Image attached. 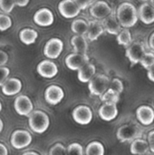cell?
I'll list each match as a JSON object with an SVG mask.
<instances>
[{
	"instance_id": "6da1fadb",
	"label": "cell",
	"mask_w": 154,
	"mask_h": 155,
	"mask_svg": "<svg viewBox=\"0 0 154 155\" xmlns=\"http://www.w3.org/2000/svg\"><path fill=\"white\" fill-rule=\"evenodd\" d=\"M117 19L124 28L133 26L138 21V12L135 6L129 2L121 4L117 9Z\"/></svg>"
},
{
	"instance_id": "7a4b0ae2",
	"label": "cell",
	"mask_w": 154,
	"mask_h": 155,
	"mask_svg": "<svg viewBox=\"0 0 154 155\" xmlns=\"http://www.w3.org/2000/svg\"><path fill=\"white\" fill-rule=\"evenodd\" d=\"M28 124L30 129L35 134H44L49 127L50 119L49 116L43 111L36 110L34 111L28 119Z\"/></svg>"
},
{
	"instance_id": "3957f363",
	"label": "cell",
	"mask_w": 154,
	"mask_h": 155,
	"mask_svg": "<svg viewBox=\"0 0 154 155\" xmlns=\"http://www.w3.org/2000/svg\"><path fill=\"white\" fill-rule=\"evenodd\" d=\"M110 79L104 74H97L89 82V90L92 94L101 96L110 88Z\"/></svg>"
},
{
	"instance_id": "277c9868",
	"label": "cell",
	"mask_w": 154,
	"mask_h": 155,
	"mask_svg": "<svg viewBox=\"0 0 154 155\" xmlns=\"http://www.w3.org/2000/svg\"><path fill=\"white\" fill-rule=\"evenodd\" d=\"M116 136L120 142L124 143L129 141H134L138 138H141L142 132L136 125L132 124H127L122 125L117 130Z\"/></svg>"
},
{
	"instance_id": "5b68a950",
	"label": "cell",
	"mask_w": 154,
	"mask_h": 155,
	"mask_svg": "<svg viewBox=\"0 0 154 155\" xmlns=\"http://www.w3.org/2000/svg\"><path fill=\"white\" fill-rule=\"evenodd\" d=\"M32 143V135L25 130L15 131L10 139V143L13 148L16 150H22L29 146Z\"/></svg>"
},
{
	"instance_id": "8992f818",
	"label": "cell",
	"mask_w": 154,
	"mask_h": 155,
	"mask_svg": "<svg viewBox=\"0 0 154 155\" xmlns=\"http://www.w3.org/2000/svg\"><path fill=\"white\" fill-rule=\"evenodd\" d=\"M15 112L21 116H29L34 111V105L30 98L26 95H19L14 103Z\"/></svg>"
},
{
	"instance_id": "52a82bcc",
	"label": "cell",
	"mask_w": 154,
	"mask_h": 155,
	"mask_svg": "<svg viewBox=\"0 0 154 155\" xmlns=\"http://www.w3.org/2000/svg\"><path fill=\"white\" fill-rule=\"evenodd\" d=\"M73 118L79 124H89L93 119V111L87 105H79L74 109Z\"/></svg>"
},
{
	"instance_id": "ba28073f",
	"label": "cell",
	"mask_w": 154,
	"mask_h": 155,
	"mask_svg": "<svg viewBox=\"0 0 154 155\" xmlns=\"http://www.w3.org/2000/svg\"><path fill=\"white\" fill-rule=\"evenodd\" d=\"M58 10L64 17L74 18L79 15L81 8L74 0H63L58 5Z\"/></svg>"
},
{
	"instance_id": "9c48e42d",
	"label": "cell",
	"mask_w": 154,
	"mask_h": 155,
	"mask_svg": "<svg viewBox=\"0 0 154 155\" xmlns=\"http://www.w3.org/2000/svg\"><path fill=\"white\" fill-rule=\"evenodd\" d=\"M64 48V44L59 38L50 39L44 45V54L50 59H56L61 54Z\"/></svg>"
},
{
	"instance_id": "30bf717a",
	"label": "cell",
	"mask_w": 154,
	"mask_h": 155,
	"mask_svg": "<svg viewBox=\"0 0 154 155\" xmlns=\"http://www.w3.org/2000/svg\"><path fill=\"white\" fill-rule=\"evenodd\" d=\"M146 54L145 47L143 43L136 42L132 44L126 50V56L129 58L132 64H136L141 63L143 55Z\"/></svg>"
},
{
	"instance_id": "8fae6325",
	"label": "cell",
	"mask_w": 154,
	"mask_h": 155,
	"mask_svg": "<svg viewBox=\"0 0 154 155\" xmlns=\"http://www.w3.org/2000/svg\"><path fill=\"white\" fill-rule=\"evenodd\" d=\"M91 15L95 19L104 20L112 15V8L109 4L105 1H97L94 3L90 9Z\"/></svg>"
},
{
	"instance_id": "7c38bea8",
	"label": "cell",
	"mask_w": 154,
	"mask_h": 155,
	"mask_svg": "<svg viewBox=\"0 0 154 155\" xmlns=\"http://www.w3.org/2000/svg\"><path fill=\"white\" fill-rule=\"evenodd\" d=\"M64 97V90L58 85H50L44 92V99L51 105H56L62 102Z\"/></svg>"
},
{
	"instance_id": "4fadbf2b",
	"label": "cell",
	"mask_w": 154,
	"mask_h": 155,
	"mask_svg": "<svg viewBox=\"0 0 154 155\" xmlns=\"http://www.w3.org/2000/svg\"><path fill=\"white\" fill-rule=\"evenodd\" d=\"M89 63V56L84 54H71L65 58V64L71 70H79L84 64Z\"/></svg>"
},
{
	"instance_id": "5bb4252c",
	"label": "cell",
	"mask_w": 154,
	"mask_h": 155,
	"mask_svg": "<svg viewBox=\"0 0 154 155\" xmlns=\"http://www.w3.org/2000/svg\"><path fill=\"white\" fill-rule=\"evenodd\" d=\"M37 73L44 78H54L58 73L57 65L49 60H44L37 65Z\"/></svg>"
},
{
	"instance_id": "9a60e30c",
	"label": "cell",
	"mask_w": 154,
	"mask_h": 155,
	"mask_svg": "<svg viewBox=\"0 0 154 155\" xmlns=\"http://www.w3.org/2000/svg\"><path fill=\"white\" fill-rule=\"evenodd\" d=\"M54 15L48 8L39 9L34 15V21L40 26H49L54 23Z\"/></svg>"
},
{
	"instance_id": "2e32d148",
	"label": "cell",
	"mask_w": 154,
	"mask_h": 155,
	"mask_svg": "<svg viewBox=\"0 0 154 155\" xmlns=\"http://www.w3.org/2000/svg\"><path fill=\"white\" fill-rule=\"evenodd\" d=\"M136 117L142 124L151 125L154 121L153 109L148 105H142L136 110Z\"/></svg>"
},
{
	"instance_id": "e0dca14e",
	"label": "cell",
	"mask_w": 154,
	"mask_h": 155,
	"mask_svg": "<svg viewBox=\"0 0 154 155\" xmlns=\"http://www.w3.org/2000/svg\"><path fill=\"white\" fill-rule=\"evenodd\" d=\"M118 115V108L116 104L104 103L99 109V116L103 121H113Z\"/></svg>"
},
{
	"instance_id": "ac0fdd59",
	"label": "cell",
	"mask_w": 154,
	"mask_h": 155,
	"mask_svg": "<svg viewBox=\"0 0 154 155\" xmlns=\"http://www.w3.org/2000/svg\"><path fill=\"white\" fill-rule=\"evenodd\" d=\"M22 82L17 78H10L2 85V93L6 96H13L22 90Z\"/></svg>"
},
{
	"instance_id": "d6986e66",
	"label": "cell",
	"mask_w": 154,
	"mask_h": 155,
	"mask_svg": "<svg viewBox=\"0 0 154 155\" xmlns=\"http://www.w3.org/2000/svg\"><path fill=\"white\" fill-rule=\"evenodd\" d=\"M138 15L143 23L146 25L152 24L154 22V6L149 3L143 4L139 8Z\"/></svg>"
},
{
	"instance_id": "ffe728a7",
	"label": "cell",
	"mask_w": 154,
	"mask_h": 155,
	"mask_svg": "<svg viewBox=\"0 0 154 155\" xmlns=\"http://www.w3.org/2000/svg\"><path fill=\"white\" fill-rule=\"evenodd\" d=\"M95 72V66L91 63H87L78 70V79L82 83H89L94 77Z\"/></svg>"
},
{
	"instance_id": "44dd1931",
	"label": "cell",
	"mask_w": 154,
	"mask_h": 155,
	"mask_svg": "<svg viewBox=\"0 0 154 155\" xmlns=\"http://www.w3.org/2000/svg\"><path fill=\"white\" fill-rule=\"evenodd\" d=\"M150 150L148 141H145L142 138H138L133 141L131 144V153L133 155H145Z\"/></svg>"
},
{
	"instance_id": "7402d4cb",
	"label": "cell",
	"mask_w": 154,
	"mask_h": 155,
	"mask_svg": "<svg viewBox=\"0 0 154 155\" xmlns=\"http://www.w3.org/2000/svg\"><path fill=\"white\" fill-rule=\"evenodd\" d=\"M103 27L106 30V32L111 35H118L122 31L121 30L122 25H120L116 16L113 15H111L110 16L105 18L103 20Z\"/></svg>"
},
{
	"instance_id": "603a6c76",
	"label": "cell",
	"mask_w": 154,
	"mask_h": 155,
	"mask_svg": "<svg viewBox=\"0 0 154 155\" xmlns=\"http://www.w3.org/2000/svg\"><path fill=\"white\" fill-rule=\"evenodd\" d=\"M104 32V27L102 23L99 21H91L89 23V27L87 31V36L91 41L97 40L98 37L103 35Z\"/></svg>"
},
{
	"instance_id": "cb8c5ba5",
	"label": "cell",
	"mask_w": 154,
	"mask_h": 155,
	"mask_svg": "<svg viewBox=\"0 0 154 155\" xmlns=\"http://www.w3.org/2000/svg\"><path fill=\"white\" fill-rule=\"evenodd\" d=\"M71 44L75 53L87 54L86 53L88 51V43L84 35H77L73 36L71 39Z\"/></svg>"
},
{
	"instance_id": "d4e9b609",
	"label": "cell",
	"mask_w": 154,
	"mask_h": 155,
	"mask_svg": "<svg viewBox=\"0 0 154 155\" xmlns=\"http://www.w3.org/2000/svg\"><path fill=\"white\" fill-rule=\"evenodd\" d=\"M38 34L35 30L30 28H25L21 30L19 34V38L25 45H32L37 39Z\"/></svg>"
},
{
	"instance_id": "484cf974",
	"label": "cell",
	"mask_w": 154,
	"mask_h": 155,
	"mask_svg": "<svg viewBox=\"0 0 154 155\" xmlns=\"http://www.w3.org/2000/svg\"><path fill=\"white\" fill-rule=\"evenodd\" d=\"M88 27H89V24L84 19L74 20L71 25L72 31L74 33H75L76 35H86L87 31H88Z\"/></svg>"
},
{
	"instance_id": "4316f807",
	"label": "cell",
	"mask_w": 154,
	"mask_h": 155,
	"mask_svg": "<svg viewBox=\"0 0 154 155\" xmlns=\"http://www.w3.org/2000/svg\"><path fill=\"white\" fill-rule=\"evenodd\" d=\"M104 153L103 144L97 141L90 143L85 148V155H104Z\"/></svg>"
},
{
	"instance_id": "83f0119b",
	"label": "cell",
	"mask_w": 154,
	"mask_h": 155,
	"mask_svg": "<svg viewBox=\"0 0 154 155\" xmlns=\"http://www.w3.org/2000/svg\"><path fill=\"white\" fill-rule=\"evenodd\" d=\"M101 101L104 102V103H110V104H116L119 102L120 99V94L112 90L111 88H109L104 94H103L100 96Z\"/></svg>"
},
{
	"instance_id": "f1b7e54d",
	"label": "cell",
	"mask_w": 154,
	"mask_h": 155,
	"mask_svg": "<svg viewBox=\"0 0 154 155\" xmlns=\"http://www.w3.org/2000/svg\"><path fill=\"white\" fill-rule=\"evenodd\" d=\"M117 42L123 46H129L132 44V34L129 29L125 28L117 35Z\"/></svg>"
},
{
	"instance_id": "f546056e",
	"label": "cell",
	"mask_w": 154,
	"mask_h": 155,
	"mask_svg": "<svg viewBox=\"0 0 154 155\" xmlns=\"http://www.w3.org/2000/svg\"><path fill=\"white\" fill-rule=\"evenodd\" d=\"M66 155H84L83 146L78 143H74L67 147Z\"/></svg>"
},
{
	"instance_id": "4dcf8cb0",
	"label": "cell",
	"mask_w": 154,
	"mask_h": 155,
	"mask_svg": "<svg viewBox=\"0 0 154 155\" xmlns=\"http://www.w3.org/2000/svg\"><path fill=\"white\" fill-rule=\"evenodd\" d=\"M15 5V0H0V9L5 14L11 13Z\"/></svg>"
},
{
	"instance_id": "1f68e13d",
	"label": "cell",
	"mask_w": 154,
	"mask_h": 155,
	"mask_svg": "<svg viewBox=\"0 0 154 155\" xmlns=\"http://www.w3.org/2000/svg\"><path fill=\"white\" fill-rule=\"evenodd\" d=\"M141 64L146 68V69H150L152 66L154 65V54L153 53H146L143 59L141 60Z\"/></svg>"
},
{
	"instance_id": "d6a6232c",
	"label": "cell",
	"mask_w": 154,
	"mask_h": 155,
	"mask_svg": "<svg viewBox=\"0 0 154 155\" xmlns=\"http://www.w3.org/2000/svg\"><path fill=\"white\" fill-rule=\"evenodd\" d=\"M66 153H67V148H65L64 144L56 143L54 146H52L48 155H66Z\"/></svg>"
},
{
	"instance_id": "836d02e7",
	"label": "cell",
	"mask_w": 154,
	"mask_h": 155,
	"mask_svg": "<svg viewBox=\"0 0 154 155\" xmlns=\"http://www.w3.org/2000/svg\"><path fill=\"white\" fill-rule=\"evenodd\" d=\"M12 26V19L6 15H0V31H6Z\"/></svg>"
},
{
	"instance_id": "e575fe53",
	"label": "cell",
	"mask_w": 154,
	"mask_h": 155,
	"mask_svg": "<svg viewBox=\"0 0 154 155\" xmlns=\"http://www.w3.org/2000/svg\"><path fill=\"white\" fill-rule=\"evenodd\" d=\"M110 88L117 93H119L120 94L123 92V89H124V86H123V82L118 79V78H114L111 81V84H110Z\"/></svg>"
},
{
	"instance_id": "d590c367",
	"label": "cell",
	"mask_w": 154,
	"mask_h": 155,
	"mask_svg": "<svg viewBox=\"0 0 154 155\" xmlns=\"http://www.w3.org/2000/svg\"><path fill=\"white\" fill-rule=\"evenodd\" d=\"M10 74V70L9 68L5 67V66H0V86H2L8 79Z\"/></svg>"
},
{
	"instance_id": "8d00e7d4",
	"label": "cell",
	"mask_w": 154,
	"mask_h": 155,
	"mask_svg": "<svg viewBox=\"0 0 154 155\" xmlns=\"http://www.w3.org/2000/svg\"><path fill=\"white\" fill-rule=\"evenodd\" d=\"M74 1L76 2V4L79 5V7L81 9H85L89 5H91L94 0H74Z\"/></svg>"
},
{
	"instance_id": "74e56055",
	"label": "cell",
	"mask_w": 154,
	"mask_h": 155,
	"mask_svg": "<svg viewBox=\"0 0 154 155\" xmlns=\"http://www.w3.org/2000/svg\"><path fill=\"white\" fill-rule=\"evenodd\" d=\"M148 143L150 146V150L154 153V130L151 131L148 134Z\"/></svg>"
},
{
	"instance_id": "f35d334b",
	"label": "cell",
	"mask_w": 154,
	"mask_h": 155,
	"mask_svg": "<svg viewBox=\"0 0 154 155\" xmlns=\"http://www.w3.org/2000/svg\"><path fill=\"white\" fill-rule=\"evenodd\" d=\"M8 61V55L5 52L0 50V66H4Z\"/></svg>"
},
{
	"instance_id": "ab89813d",
	"label": "cell",
	"mask_w": 154,
	"mask_h": 155,
	"mask_svg": "<svg viewBox=\"0 0 154 155\" xmlns=\"http://www.w3.org/2000/svg\"><path fill=\"white\" fill-rule=\"evenodd\" d=\"M29 3V0H15V5L21 7L26 6Z\"/></svg>"
},
{
	"instance_id": "60d3db41",
	"label": "cell",
	"mask_w": 154,
	"mask_h": 155,
	"mask_svg": "<svg viewBox=\"0 0 154 155\" xmlns=\"http://www.w3.org/2000/svg\"><path fill=\"white\" fill-rule=\"evenodd\" d=\"M148 77L151 81L154 82V65L148 69Z\"/></svg>"
},
{
	"instance_id": "b9f144b4",
	"label": "cell",
	"mask_w": 154,
	"mask_h": 155,
	"mask_svg": "<svg viewBox=\"0 0 154 155\" xmlns=\"http://www.w3.org/2000/svg\"><path fill=\"white\" fill-rule=\"evenodd\" d=\"M0 155H8L7 148L1 143H0Z\"/></svg>"
},
{
	"instance_id": "7bdbcfd3",
	"label": "cell",
	"mask_w": 154,
	"mask_h": 155,
	"mask_svg": "<svg viewBox=\"0 0 154 155\" xmlns=\"http://www.w3.org/2000/svg\"><path fill=\"white\" fill-rule=\"evenodd\" d=\"M149 45H150V47L154 50V32L152 34L150 39H149Z\"/></svg>"
},
{
	"instance_id": "ee69618b",
	"label": "cell",
	"mask_w": 154,
	"mask_h": 155,
	"mask_svg": "<svg viewBox=\"0 0 154 155\" xmlns=\"http://www.w3.org/2000/svg\"><path fill=\"white\" fill-rule=\"evenodd\" d=\"M23 155H39L37 153L35 152H26L25 153H23Z\"/></svg>"
},
{
	"instance_id": "f6af8a7d",
	"label": "cell",
	"mask_w": 154,
	"mask_h": 155,
	"mask_svg": "<svg viewBox=\"0 0 154 155\" xmlns=\"http://www.w3.org/2000/svg\"><path fill=\"white\" fill-rule=\"evenodd\" d=\"M3 128H4V123H3V121L1 120V118H0V134H1V132L3 131Z\"/></svg>"
},
{
	"instance_id": "bcb514c9",
	"label": "cell",
	"mask_w": 154,
	"mask_h": 155,
	"mask_svg": "<svg viewBox=\"0 0 154 155\" xmlns=\"http://www.w3.org/2000/svg\"><path fill=\"white\" fill-rule=\"evenodd\" d=\"M2 108H3V107H2V104H1V102H0V112L2 111Z\"/></svg>"
},
{
	"instance_id": "7dc6e473",
	"label": "cell",
	"mask_w": 154,
	"mask_h": 155,
	"mask_svg": "<svg viewBox=\"0 0 154 155\" xmlns=\"http://www.w3.org/2000/svg\"><path fill=\"white\" fill-rule=\"evenodd\" d=\"M151 4L154 6V0H151Z\"/></svg>"
},
{
	"instance_id": "c3c4849f",
	"label": "cell",
	"mask_w": 154,
	"mask_h": 155,
	"mask_svg": "<svg viewBox=\"0 0 154 155\" xmlns=\"http://www.w3.org/2000/svg\"><path fill=\"white\" fill-rule=\"evenodd\" d=\"M141 1H145V2H146V1H148V0H141Z\"/></svg>"
}]
</instances>
